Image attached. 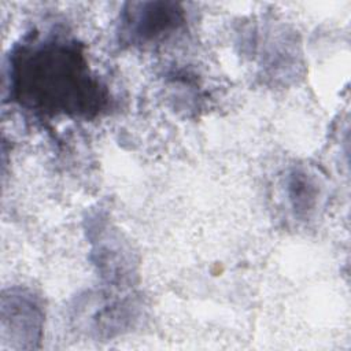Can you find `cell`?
<instances>
[{
	"label": "cell",
	"mask_w": 351,
	"mask_h": 351,
	"mask_svg": "<svg viewBox=\"0 0 351 351\" xmlns=\"http://www.w3.org/2000/svg\"><path fill=\"white\" fill-rule=\"evenodd\" d=\"M288 199L298 214H307L314 210L319 189L313 176L304 170H293L287 178Z\"/></svg>",
	"instance_id": "4"
},
{
	"label": "cell",
	"mask_w": 351,
	"mask_h": 351,
	"mask_svg": "<svg viewBox=\"0 0 351 351\" xmlns=\"http://www.w3.org/2000/svg\"><path fill=\"white\" fill-rule=\"evenodd\" d=\"M184 22L178 4L165 1L130 3L121 18V37L130 44H149L177 30Z\"/></svg>",
	"instance_id": "3"
},
{
	"label": "cell",
	"mask_w": 351,
	"mask_h": 351,
	"mask_svg": "<svg viewBox=\"0 0 351 351\" xmlns=\"http://www.w3.org/2000/svg\"><path fill=\"white\" fill-rule=\"evenodd\" d=\"M10 88L21 106L49 115L93 117L107 101L106 88L92 75L80 47L62 38L15 49Z\"/></svg>",
	"instance_id": "1"
},
{
	"label": "cell",
	"mask_w": 351,
	"mask_h": 351,
	"mask_svg": "<svg viewBox=\"0 0 351 351\" xmlns=\"http://www.w3.org/2000/svg\"><path fill=\"white\" fill-rule=\"evenodd\" d=\"M43 310L38 300L23 289H10L1 296V347L14 350L36 348L41 339Z\"/></svg>",
	"instance_id": "2"
}]
</instances>
